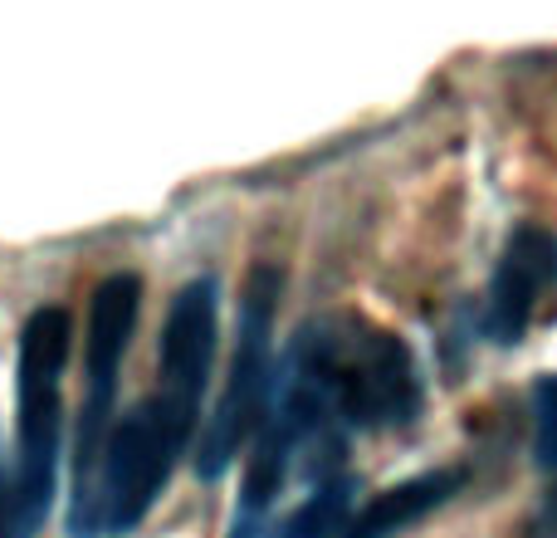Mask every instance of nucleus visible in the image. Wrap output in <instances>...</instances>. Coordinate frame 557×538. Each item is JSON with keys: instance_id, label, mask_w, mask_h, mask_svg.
Returning a JSON list of instances; mask_svg holds the SVG:
<instances>
[{"instance_id": "10", "label": "nucleus", "mask_w": 557, "mask_h": 538, "mask_svg": "<svg viewBox=\"0 0 557 538\" xmlns=\"http://www.w3.org/2000/svg\"><path fill=\"white\" fill-rule=\"evenodd\" d=\"M0 538H29V524H25V514H20L15 480L5 485V475H0Z\"/></svg>"}, {"instance_id": "3", "label": "nucleus", "mask_w": 557, "mask_h": 538, "mask_svg": "<svg viewBox=\"0 0 557 538\" xmlns=\"http://www.w3.org/2000/svg\"><path fill=\"white\" fill-rule=\"evenodd\" d=\"M69 353H74V318L64 308H35L20 328L15 363V494L29 534L54 500Z\"/></svg>"}, {"instance_id": "8", "label": "nucleus", "mask_w": 557, "mask_h": 538, "mask_svg": "<svg viewBox=\"0 0 557 538\" xmlns=\"http://www.w3.org/2000/svg\"><path fill=\"white\" fill-rule=\"evenodd\" d=\"M455 485H460L455 470H431V475H416V480L396 485V490H382L376 500L362 504V514H347L337 538H396L401 529H411L416 519H425L441 500H450Z\"/></svg>"}, {"instance_id": "2", "label": "nucleus", "mask_w": 557, "mask_h": 538, "mask_svg": "<svg viewBox=\"0 0 557 538\" xmlns=\"http://www.w3.org/2000/svg\"><path fill=\"white\" fill-rule=\"evenodd\" d=\"M196 412L201 406L172 396L166 387H152L147 402L133 406V416L108 431L103 461H98V480H94V500L88 514L78 524L84 538L98 534H133L147 519V510L157 504L166 475H172L176 455L186 451L196 431Z\"/></svg>"}, {"instance_id": "7", "label": "nucleus", "mask_w": 557, "mask_h": 538, "mask_svg": "<svg viewBox=\"0 0 557 538\" xmlns=\"http://www.w3.org/2000/svg\"><path fill=\"white\" fill-rule=\"evenodd\" d=\"M215 328H221V308H215L211 279H191L176 289L172 308H166L162 347H157V387L201 406L215 363Z\"/></svg>"}, {"instance_id": "6", "label": "nucleus", "mask_w": 557, "mask_h": 538, "mask_svg": "<svg viewBox=\"0 0 557 538\" xmlns=\"http://www.w3.org/2000/svg\"><path fill=\"white\" fill-rule=\"evenodd\" d=\"M557 289V235L543 225H519L499 255L484 298V333L494 343H519L548 308Z\"/></svg>"}, {"instance_id": "4", "label": "nucleus", "mask_w": 557, "mask_h": 538, "mask_svg": "<svg viewBox=\"0 0 557 538\" xmlns=\"http://www.w3.org/2000/svg\"><path fill=\"white\" fill-rule=\"evenodd\" d=\"M137 314H143V284L137 274H108L88 298V338H84V416H78V461H74V510L69 524H84L88 500H94L98 461H103L108 431H113V402H117V377H123V357L133 343Z\"/></svg>"}, {"instance_id": "1", "label": "nucleus", "mask_w": 557, "mask_h": 538, "mask_svg": "<svg viewBox=\"0 0 557 538\" xmlns=\"http://www.w3.org/2000/svg\"><path fill=\"white\" fill-rule=\"evenodd\" d=\"M284 392L333 431H401L425 406L421 367L406 338L362 314H333L308 328L288 357Z\"/></svg>"}, {"instance_id": "9", "label": "nucleus", "mask_w": 557, "mask_h": 538, "mask_svg": "<svg viewBox=\"0 0 557 538\" xmlns=\"http://www.w3.org/2000/svg\"><path fill=\"white\" fill-rule=\"evenodd\" d=\"M533 455L557 470V377H539L533 387Z\"/></svg>"}, {"instance_id": "5", "label": "nucleus", "mask_w": 557, "mask_h": 538, "mask_svg": "<svg viewBox=\"0 0 557 538\" xmlns=\"http://www.w3.org/2000/svg\"><path fill=\"white\" fill-rule=\"evenodd\" d=\"M274 304H278V269L260 265L245 284L240 298V328H235V353H231V372L225 387L215 396L211 416L201 426V455H196V470L206 480L225 470V465L240 455V445L255 436L270 402V357H274Z\"/></svg>"}, {"instance_id": "11", "label": "nucleus", "mask_w": 557, "mask_h": 538, "mask_svg": "<svg viewBox=\"0 0 557 538\" xmlns=\"http://www.w3.org/2000/svg\"><path fill=\"white\" fill-rule=\"evenodd\" d=\"M533 538H557V485L548 490V500L539 504V514H533Z\"/></svg>"}]
</instances>
